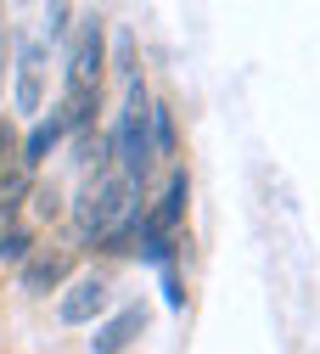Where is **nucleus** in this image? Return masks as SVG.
Instances as JSON below:
<instances>
[{"instance_id":"nucleus-14","label":"nucleus","mask_w":320,"mask_h":354,"mask_svg":"<svg viewBox=\"0 0 320 354\" xmlns=\"http://www.w3.org/2000/svg\"><path fill=\"white\" fill-rule=\"evenodd\" d=\"M12 152H17V124H12V118H0V169H6Z\"/></svg>"},{"instance_id":"nucleus-13","label":"nucleus","mask_w":320,"mask_h":354,"mask_svg":"<svg viewBox=\"0 0 320 354\" xmlns=\"http://www.w3.org/2000/svg\"><path fill=\"white\" fill-rule=\"evenodd\" d=\"M68 17H73V6H62V0H57V6H45V34L62 39L68 34Z\"/></svg>"},{"instance_id":"nucleus-7","label":"nucleus","mask_w":320,"mask_h":354,"mask_svg":"<svg viewBox=\"0 0 320 354\" xmlns=\"http://www.w3.org/2000/svg\"><path fill=\"white\" fill-rule=\"evenodd\" d=\"M62 136H68V124H62V113H51V118H39V124L28 129V136L17 141V163H23L28 174H34V169H39L45 158H51V152L62 147Z\"/></svg>"},{"instance_id":"nucleus-2","label":"nucleus","mask_w":320,"mask_h":354,"mask_svg":"<svg viewBox=\"0 0 320 354\" xmlns=\"http://www.w3.org/2000/svg\"><path fill=\"white\" fill-rule=\"evenodd\" d=\"M129 214H141V208H135V186L124 180V174L90 180V186H84V197H79V208H73V219H79V236H90V242H102L107 231H118Z\"/></svg>"},{"instance_id":"nucleus-12","label":"nucleus","mask_w":320,"mask_h":354,"mask_svg":"<svg viewBox=\"0 0 320 354\" xmlns=\"http://www.w3.org/2000/svg\"><path fill=\"white\" fill-rule=\"evenodd\" d=\"M28 203H34L45 219H57V214H62V192H57V186H34V197H28Z\"/></svg>"},{"instance_id":"nucleus-15","label":"nucleus","mask_w":320,"mask_h":354,"mask_svg":"<svg viewBox=\"0 0 320 354\" xmlns=\"http://www.w3.org/2000/svg\"><path fill=\"white\" fill-rule=\"evenodd\" d=\"M163 292H169V304H174V309L186 304V292H180V281H174V270H163Z\"/></svg>"},{"instance_id":"nucleus-11","label":"nucleus","mask_w":320,"mask_h":354,"mask_svg":"<svg viewBox=\"0 0 320 354\" xmlns=\"http://www.w3.org/2000/svg\"><path fill=\"white\" fill-rule=\"evenodd\" d=\"M152 147L163 158H174V118H169V107H152Z\"/></svg>"},{"instance_id":"nucleus-9","label":"nucleus","mask_w":320,"mask_h":354,"mask_svg":"<svg viewBox=\"0 0 320 354\" xmlns=\"http://www.w3.org/2000/svg\"><path fill=\"white\" fill-rule=\"evenodd\" d=\"M28 197H34V174H28L23 163H6V169H0V219L12 225L17 208H23Z\"/></svg>"},{"instance_id":"nucleus-4","label":"nucleus","mask_w":320,"mask_h":354,"mask_svg":"<svg viewBox=\"0 0 320 354\" xmlns=\"http://www.w3.org/2000/svg\"><path fill=\"white\" fill-rule=\"evenodd\" d=\"M107 276H73L68 281V292H62V321L68 326H90V321H102V309H107Z\"/></svg>"},{"instance_id":"nucleus-6","label":"nucleus","mask_w":320,"mask_h":354,"mask_svg":"<svg viewBox=\"0 0 320 354\" xmlns=\"http://www.w3.org/2000/svg\"><path fill=\"white\" fill-rule=\"evenodd\" d=\"M39 96H45V46L23 39V51H17V113H39Z\"/></svg>"},{"instance_id":"nucleus-1","label":"nucleus","mask_w":320,"mask_h":354,"mask_svg":"<svg viewBox=\"0 0 320 354\" xmlns=\"http://www.w3.org/2000/svg\"><path fill=\"white\" fill-rule=\"evenodd\" d=\"M113 158H118V174L129 186H147V174H152V96L141 91V79L124 91V113H118V129H113Z\"/></svg>"},{"instance_id":"nucleus-5","label":"nucleus","mask_w":320,"mask_h":354,"mask_svg":"<svg viewBox=\"0 0 320 354\" xmlns=\"http://www.w3.org/2000/svg\"><path fill=\"white\" fill-rule=\"evenodd\" d=\"M141 332H147V304H124L113 321L96 326V337H90V354H124Z\"/></svg>"},{"instance_id":"nucleus-8","label":"nucleus","mask_w":320,"mask_h":354,"mask_svg":"<svg viewBox=\"0 0 320 354\" xmlns=\"http://www.w3.org/2000/svg\"><path fill=\"white\" fill-rule=\"evenodd\" d=\"M73 276V253H39L23 264V292H57Z\"/></svg>"},{"instance_id":"nucleus-3","label":"nucleus","mask_w":320,"mask_h":354,"mask_svg":"<svg viewBox=\"0 0 320 354\" xmlns=\"http://www.w3.org/2000/svg\"><path fill=\"white\" fill-rule=\"evenodd\" d=\"M102 51H107L102 17H84L73 51H68V96H96L102 91Z\"/></svg>"},{"instance_id":"nucleus-10","label":"nucleus","mask_w":320,"mask_h":354,"mask_svg":"<svg viewBox=\"0 0 320 354\" xmlns=\"http://www.w3.org/2000/svg\"><path fill=\"white\" fill-rule=\"evenodd\" d=\"M28 248H34L28 225H6V231H0V264H23V259H28Z\"/></svg>"}]
</instances>
